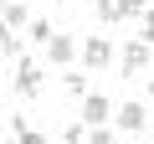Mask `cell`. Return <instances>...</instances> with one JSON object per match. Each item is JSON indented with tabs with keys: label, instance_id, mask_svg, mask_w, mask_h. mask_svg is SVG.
Segmentation results:
<instances>
[{
	"label": "cell",
	"instance_id": "1",
	"mask_svg": "<svg viewBox=\"0 0 154 144\" xmlns=\"http://www.w3.org/2000/svg\"><path fill=\"white\" fill-rule=\"evenodd\" d=\"M77 57H82L88 72H103V67L113 62V41H108V36H88V41H77Z\"/></svg>",
	"mask_w": 154,
	"mask_h": 144
},
{
	"label": "cell",
	"instance_id": "2",
	"mask_svg": "<svg viewBox=\"0 0 154 144\" xmlns=\"http://www.w3.org/2000/svg\"><path fill=\"white\" fill-rule=\"evenodd\" d=\"M149 57H154V46H144L139 36L123 46V57H118V72H123V77L134 83V77H144V67H149Z\"/></svg>",
	"mask_w": 154,
	"mask_h": 144
},
{
	"label": "cell",
	"instance_id": "3",
	"mask_svg": "<svg viewBox=\"0 0 154 144\" xmlns=\"http://www.w3.org/2000/svg\"><path fill=\"white\" fill-rule=\"evenodd\" d=\"M108 118H113V103H108L103 93H88V98H82V118H77V124H82V129H108Z\"/></svg>",
	"mask_w": 154,
	"mask_h": 144
},
{
	"label": "cell",
	"instance_id": "4",
	"mask_svg": "<svg viewBox=\"0 0 154 144\" xmlns=\"http://www.w3.org/2000/svg\"><path fill=\"white\" fill-rule=\"evenodd\" d=\"M11 83H16V93H21V98H36V93H41V67H36L31 57H21V62H16V77H11Z\"/></svg>",
	"mask_w": 154,
	"mask_h": 144
},
{
	"label": "cell",
	"instance_id": "5",
	"mask_svg": "<svg viewBox=\"0 0 154 144\" xmlns=\"http://www.w3.org/2000/svg\"><path fill=\"white\" fill-rule=\"evenodd\" d=\"M113 118H118V129H123V134H139V129L149 124L144 103H118V108H113Z\"/></svg>",
	"mask_w": 154,
	"mask_h": 144
},
{
	"label": "cell",
	"instance_id": "6",
	"mask_svg": "<svg viewBox=\"0 0 154 144\" xmlns=\"http://www.w3.org/2000/svg\"><path fill=\"white\" fill-rule=\"evenodd\" d=\"M0 26H5V31H21V26H31V11L21 5V0H5V11H0Z\"/></svg>",
	"mask_w": 154,
	"mask_h": 144
},
{
	"label": "cell",
	"instance_id": "7",
	"mask_svg": "<svg viewBox=\"0 0 154 144\" xmlns=\"http://www.w3.org/2000/svg\"><path fill=\"white\" fill-rule=\"evenodd\" d=\"M46 57H51V62H72V57H77V36H67V31L51 36V41H46Z\"/></svg>",
	"mask_w": 154,
	"mask_h": 144
},
{
	"label": "cell",
	"instance_id": "8",
	"mask_svg": "<svg viewBox=\"0 0 154 144\" xmlns=\"http://www.w3.org/2000/svg\"><path fill=\"white\" fill-rule=\"evenodd\" d=\"M62 88H67L72 98H88V72H67V77H62Z\"/></svg>",
	"mask_w": 154,
	"mask_h": 144
},
{
	"label": "cell",
	"instance_id": "9",
	"mask_svg": "<svg viewBox=\"0 0 154 144\" xmlns=\"http://www.w3.org/2000/svg\"><path fill=\"white\" fill-rule=\"evenodd\" d=\"M149 11V0H118V21H139Z\"/></svg>",
	"mask_w": 154,
	"mask_h": 144
},
{
	"label": "cell",
	"instance_id": "10",
	"mask_svg": "<svg viewBox=\"0 0 154 144\" xmlns=\"http://www.w3.org/2000/svg\"><path fill=\"white\" fill-rule=\"evenodd\" d=\"M93 16H98L103 26H113V21H118V0H93Z\"/></svg>",
	"mask_w": 154,
	"mask_h": 144
},
{
	"label": "cell",
	"instance_id": "11",
	"mask_svg": "<svg viewBox=\"0 0 154 144\" xmlns=\"http://www.w3.org/2000/svg\"><path fill=\"white\" fill-rule=\"evenodd\" d=\"M139 41H144V46H154V0H149V11L139 16Z\"/></svg>",
	"mask_w": 154,
	"mask_h": 144
},
{
	"label": "cell",
	"instance_id": "12",
	"mask_svg": "<svg viewBox=\"0 0 154 144\" xmlns=\"http://www.w3.org/2000/svg\"><path fill=\"white\" fill-rule=\"evenodd\" d=\"M26 31H31V41H41V46H46V41H51V36H57V31H51V21H31V26H26Z\"/></svg>",
	"mask_w": 154,
	"mask_h": 144
},
{
	"label": "cell",
	"instance_id": "13",
	"mask_svg": "<svg viewBox=\"0 0 154 144\" xmlns=\"http://www.w3.org/2000/svg\"><path fill=\"white\" fill-rule=\"evenodd\" d=\"M0 52H5V57H16V62L26 57V52H21V36H11V31H5V36H0Z\"/></svg>",
	"mask_w": 154,
	"mask_h": 144
},
{
	"label": "cell",
	"instance_id": "14",
	"mask_svg": "<svg viewBox=\"0 0 154 144\" xmlns=\"http://www.w3.org/2000/svg\"><path fill=\"white\" fill-rule=\"evenodd\" d=\"M82 139H88L82 124H67V129H62V144H82Z\"/></svg>",
	"mask_w": 154,
	"mask_h": 144
},
{
	"label": "cell",
	"instance_id": "15",
	"mask_svg": "<svg viewBox=\"0 0 154 144\" xmlns=\"http://www.w3.org/2000/svg\"><path fill=\"white\" fill-rule=\"evenodd\" d=\"M82 144H118V139H113V129H88Z\"/></svg>",
	"mask_w": 154,
	"mask_h": 144
},
{
	"label": "cell",
	"instance_id": "16",
	"mask_svg": "<svg viewBox=\"0 0 154 144\" xmlns=\"http://www.w3.org/2000/svg\"><path fill=\"white\" fill-rule=\"evenodd\" d=\"M149 98H154V83H149Z\"/></svg>",
	"mask_w": 154,
	"mask_h": 144
},
{
	"label": "cell",
	"instance_id": "17",
	"mask_svg": "<svg viewBox=\"0 0 154 144\" xmlns=\"http://www.w3.org/2000/svg\"><path fill=\"white\" fill-rule=\"evenodd\" d=\"M5 144H16V139H5Z\"/></svg>",
	"mask_w": 154,
	"mask_h": 144
},
{
	"label": "cell",
	"instance_id": "18",
	"mask_svg": "<svg viewBox=\"0 0 154 144\" xmlns=\"http://www.w3.org/2000/svg\"><path fill=\"white\" fill-rule=\"evenodd\" d=\"M57 5H62V0H57Z\"/></svg>",
	"mask_w": 154,
	"mask_h": 144
}]
</instances>
